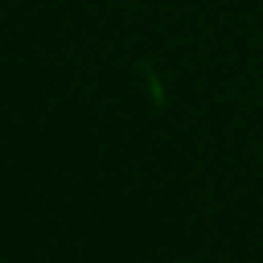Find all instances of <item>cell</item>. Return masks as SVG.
Wrapping results in <instances>:
<instances>
[]
</instances>
